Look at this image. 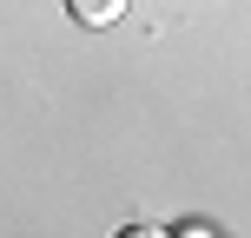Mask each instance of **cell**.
Instances as JSON below:
<instances>
[{"label": "cell", "mask_w": 251, "mask_h": 238, "mask_svg": "<svg viewBox=\"0 0 251 238\" xmlns=\"http://www.w3.org/2000/svg\"><path fill=\"white\" fill-rule=\"evenodd\" d=\"M172 238H218L212 225H199V218H192V225H172Z\"/></svg>", "instance_id": "3957f363"}, {"label": "cell", "mask_w": 251, "mask_h": 238, "mask_svg": "<svg viewBox=\"0 0 251 238\" xmlns=\"http://www.w3.org/2000/svg\"><path fill=\"white\" fill-rule=\"evenodd\" d=\"M126 7H132V0H66V13H73L79 26H113Z\"/></svg>", "instance_id": "6da1fadb"}, {"label": "cell", "mask_w": 251, "mask_h": 238, "mask_svg": "<svg viewBox=\"0 0 251 238\" xmlns=\"http://www.w3.org/2000/svg\"><path fill=\"white\" fill-rule=\"evenodd\" d=\"M119 238H172V225H126Z\"/></svg>", "instance_id": "7a4b0ae2"}]
</instances>
